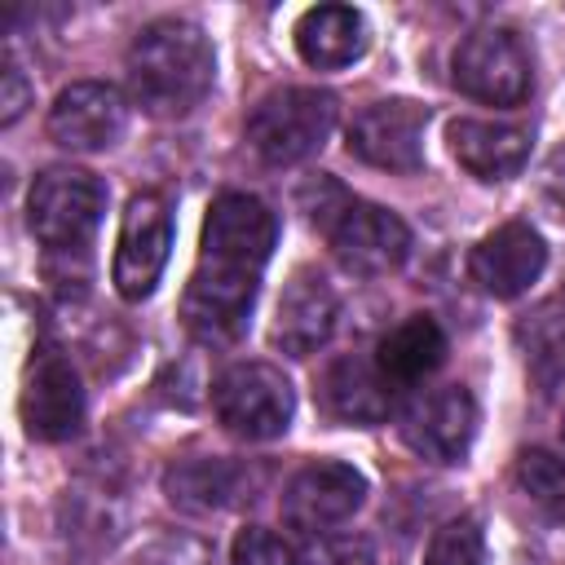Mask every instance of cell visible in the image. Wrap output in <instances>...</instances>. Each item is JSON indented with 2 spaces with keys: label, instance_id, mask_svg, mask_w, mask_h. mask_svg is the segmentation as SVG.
Returning <instances> with one entry per match:
<instances>
[{
  "label": "cell",
  "instance_id": "1",
  "mask_svg": "<svg viewBox=\"0 0 565 565\" xmlns=\"http://www.w3.org/2000/svg\"><path fill=\"white\" fill-rule=\"evenodd\" d=\"M278 243V216L265 199L225 190L212 199L199 234V265L181 296L185 331L203 344H230L247 331L260 274Z\"/></svg>",
  "mask_w": 565,
  "mask_h": 565
},
{
  "label": "cell",
  "instance_id": "2",
  "mask_svg": "<svg viewBox=\"0 0 565 565\" xmlns=\"http://www.w3.org/2000/svg\"><path fill=\"white\" fill-rule=\"evenodd\" d=\"M128 93L132 102L154 119H181L190 115L212 79H216V53L203 26L185 18H154L146 22L128 44Z\"/></svg>",
  "mask_w": 565,
  "mask_h": 565
},
{
  "label": "cell",
  "instance_id": "3",
  "mask_svg": "<svg viewBox=\"0 0 565 565\" xmlns=\"http://www.w3.org/2000/svg\"><path fill=\"white\" fill-rule=\"evenodd\" d=\"M335 128V97L327 88H274L247 115V146L269 168H291L327 146Z\"/></svg>",
  "mask_w": 565,
  "mask_h": 565
},
{
  "label": "cell",
  "instance_id": "4",
  "mask_svg": "<svg viewBox=\"0 0 565 565\" xmlns=\"http://www.w3.org/2000/svg\"><path fill=\"white\" fill-rule=\"evenodd\" d=\"M106 212V185L84 168H44L26 194V225L49 252H84Z\"/></svg>",
  "mask_w": 565,
  "mask_h": 565
},
{
  "label": "cell",
  "instance_id": "5",
  "mask_svg": "<svg viewBox=\"0 0 565 565\" xmlns=\"http://www.w3.org/2000/svg\"><path fill=\"white\" fill-rule=\"evenodd\" d=\"M216 424L243 441H274L291 428L296 388L269 362H234L212 384Z\"/></svg>",
  "mask_w": 565,
  "mask_h": 565
},
{
  "label": "cell",
  "instance_id": "6",
  "mask_svg": "<svg viewBox=\"0 0 565 565\" xmlns=\"http://www.w3.org/2000/svg\"><path fill=\"white\" fill-rule=\"evenodd\" d=\"M450 79L472 102L516 106V102L530 97V84H534L530 49H525V40L512 26H477L455 49Z\"/></svg>",
  "mask_w": 565,
  "mask_h": 565
},
{
  "label": "cell",
  "instance_id": "7",
  "mask_svg": "<svg viewBox=\"0 0 565 565\" xmlns=\"http://www.w3.org/2000/svg\"><path fill=\"white\" fill-rule=\"evenodd\" d=\"M172 252V207L163 194L141 190L128 199L119 221V243L110 260V282L124 300H146L159 287V274Z\"/></svg>",
  "mask_w": 565,
  "mask_h": 565
},
{
  "label": "cell",
  "instance_id": "8",
  "mask_svg": "<svg viewBox=\"0 0 565 565\" xmlns=\"http://www.w3.org/2000/svg\"><path fill=\"white\" fill-rule=\"evenodd\" d=\"M327 238H331L335 260L358 278H384V274L402 269V260L411 256L406 221L366 199H349L335 212V221L327 225Z\"/></svg>",
  "mask_w": 565,
  "mask_h": 565
},
{
  "label": "cell",
  "instance_id": "9",
  "mask_svg": "<svg viewBox=\"0 0 565 565\" xmlns=\"http://www.w3.org/2000/svg\"><path fill=\"white\" fill-rule=\"evenodd\" d=\"M366 503V477L344 459H313L282 486V516L291 530L318 539L344 525Z\"/></svg>",
  "mask_w": 565,
  "mask_h": 565
},
{
  "label": "cell",
  "instance_id": "10",
  "mask_svg": "<svg viewBox=\"0 0 565 565\" xmlns=\"http://www.w3.org/2000/svg\"><path fill=\"white\" fill-rule=\"evenodd\" d=\"M18 415L31 441H66L84 424V384L79 371L57 349H35L22 375Z\"/></svg>",
  "mask_w": 565,
  "mask_h": 565
},
{
  "label": "cell",
  "instance_id": "11",
  "mask_svg": "<svg viewBox=\"0 0 565 565\" xmlns=\"http://www.w3.org/2000/svg\"><path fill=\"white\" fill-rule=\"evenodd\" d=\"M424 132H428V106L411 97L371 102L349 124V154H358L371 168L384 172H419L424 168Z\"/></svg>",
  "mask_w": 565,
  "mask_h": 565
},
{
  "label": "cell",
  "instance_id": "12",
  "mask_svg": "<svg viewBox=\"0 0 565 565\" xmlns=\"http://www.w3.org/2000/svg\"><path fill=\"white\" fill-rule=\"evenodd\" d=\"M402 441L428 463H459L477 437V402L463 384L419 393L397 415Z\"/></svg>",
  "mask_w": 565,
  "mask_h": 565
},
{
  "label": "cell",
  "instance_id": "13",
  "mask_svg": "<svg viewBox=\"0 0 565 565\" xmlns=\"http://www.w3.org/2000/svg\"><path fill=\"white\" fill-rule=\"evenodd\" d=\"M128 128V102L119 97V88L102 84V79H79L66 84L44 119V132L53 146L75 150V154H97L110 150Z\"/></svg>",
  "mask_w": 565,
  "mask_h": 565
},
{
  "label": "cell",
  "instance_id": "14",
  "mask_svg": "<svg viewBox=\"0 0 565 565\" xmlns=\"http://www.w3.org/2000/svg\"><path fill=\"white\" fill-rule=\"evenodd\" d=\"M547 265V243L530 221H503L499 230H490L472 256H468V274L472 282L494 296V300H516L525 296L539 274Z\"/></svg>",
  "mask_w": 565,
  "mask_h": 565
},
{
  "label": "cell",
  "instance_id": "15",
  "mask_svg": "<svg viewBox=\"0 0 565 565\" xmlns=\"http://www.w3.org/2000/svg\"><path fill=\"white\" fill-rule=\"evenodd\" d=\"M335 318H340V300L331 291V282L313 269V265H300L282 296H278V309H274V327H269V340L274 349H282L287 358H309L313 349H322L335 331Z\"/></svg>",
  "mask_w": 565,
  "mask_h": 565
},
{
  "label": "cell",
  "instance_id": "16",
  "mask_svg": "<svg viewBox=\"0 0 565 565\" xmlns=\"http://www.w3.org/2000/svg\"><path fill=\"white\" fill-rule=\"evenodd\" d=\"M318 406L335 424L371 428V424H384L388 419V411H393V384L380 375L375 358L344 353V358H331L322 366V375H318Z\"/></svg>",
  "mask_w": 565,
  "mask_h": 565
},
{
  "label": "cell",
  "instance_id": "17",
  "mask_svg": "<svg viewBox=\"0 0 565 565\" xmlns=\"http://www.w3.org/2000/svg\"><path fill=\"white\" fill-rule=\"evenodd\" d=\"M446 141L468 177L508 181L525 168L534 132L525 124H508V119H450Z\"/></svg>",
  "mask_w": 565,
  "mask_h": 565
},
{
  "label": "cell",
  "instance_id": "18",
  "mask_svg": "<svg viewBox=\"0 0 565 565\" xmlns=\"http://www.w3.org/2000/svg\"><path fill=\"white\" fill-rule=\"evenodd\" d=\"M296 53L305 66L313 71H340V66H353L366 44H371V31H366V18L353 9V4H313L296 18Z\"/></svg>",
  "mask_w": 565,
  "mask_h": 565
},
{
  "label": "cell",
  "instance_id": "19",
  "mask_svg": "<svg viewBox=\"0 0 565 565\" xmlns=\"http://www.w3.org/2000/svg\"><path fill=\"white\" fill-rule=\"evenodd\" d=\"M252 472L238 459L203 455V459H172L163 472V494L181 512H221L252 494Z\"/></svg>",
  "mask_w": 565,
  "mask_h": 565
},
{
  "label": "cell",
  "instance_id": "20",
  "mask_svg": "<svg viewBox=\"0 0 565 565\" xmlns=\"http://www.w3.org/2000/svg\"><path fill=\"white\" fill-rule=\"evenodd\" d=\"M446 362V331L437 327V318L428 313H411L402 318L375 349V366L393 388L419 384L428 380L437 366Z\"/></svg>",
  "mask_w": 565,
  "mask_h": 565
},
{
  "label": "cell",
  "instance_id": "21",
  "mask_svg": "<svg viewBox=\"0 0 565 565\" xmlns=\"http://www.w3.org/2000/svg\"><path fill=\"white\" fill-rule=\"evenodd\" d=\"M525 344V366L539 388H556L565 380V313L543 309L521 327Z\"/></svg>",
  "mask_w": 565,
  "mask_h": 565
},
{
  "label": "cell",
  "instance_id": "22",
  "mask_svg": "<svg viewBox=\"0 0 565 565\" xmlns=\"http://www.w3.org/2000/svg\"><path fill=\"white\" fill-rule=\"evenodd\" d=\"M516 486L521 494L556 525H565V459L552 450H521L516 455Z\"/></svg>",
  "mask_w": 565,
  "mask_h": 565
},
{
  "label": "cell",
  "instance_id": "23",
  "mask_svg": "<svg viewBox=\"0 0 565 565\" xmlns=\"http://www.w3.org/2000/svg\"><path fill=\"white\" fill-rule=\"evenodd\" d=\"M424 565H486V534L477 516H450L433 530Z\"/></svg>",
  "mask_w": 565,
  "mask_h": 565
},
{
  "label": "cell",
  "instance_id": "24",
  "mask_svg": "<svg viewBox=\"0 0 565 565\" xmlns=\"http://www.w3.org/2000/svg\"><path fill=\"white\" fill-rule=\"evenodd\" d=\"M230 565H300V556L282 534H274L265 525H247L234 534Z\"/></svg>",
  "mask_w": 565,
  "mask_h": 565
},
{
  "label": "cell",
  "instance_id": "25",
  "mask_svg": "<svg viewBox=\"0 0 565 565\" xmlns=\"http://www.w3.org/2000/svg\"><path fill=\"white\" fill-rule=\"evenodd\" d=\"M300 565H375V547L362 534H318L309 539V552Z\"/></svg>",
  "mask_w": 565,
  "mask_h": 565
},
{
  "label": "cell",
  "instance_id": "26",
  "mask_svg": "<svg viewBox=\"0 0 565 565\" xmlns=\"http://www.w3.org/2000/svg\"><path fill=\"white\" fill-rule=\"evenodd\" d=\"M141 565H212V552L199 539L168 534V539H159L141 552Z\"/></svg>",
  "mask_w": 565,
  "mask_h": 565
},
{
  "label": "cell",
  "instance_id": "27",
  "mask_svg": "<svg viewBox=\"0 0 565 565\" xmlns=\"http://www.w3.org/2000/svg\"><path fill=\"white\" fill-rule=\"evenodd\" d=\"M26 106H31L26 71L18 66V57H4V71H0V124H18V115Z\"/></svg>",
  "mask_w": 565,
  "mask_h": 565
},
{
  "label": "cell",
  "instance_id": "28",
  "mask_svg": "<svg viewBox=\"0 0 565 565\" xmlns=\"http://www.w3.org/2000/svg\"><path fill=\"white\" fill-rule=\"evenodd\" d=\"M539 185H543L547 203L565 212V146H556V150L543 159V168H539Z\"/></svg>",
  "mask_w": 565,
  "mask_h": 565
}]
</instances>
